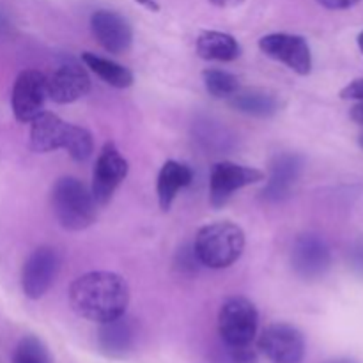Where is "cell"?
Here are the masks:
<instances>
[{
  "label": "cell",
  "instance_id": "cell-1",
  "mask_svg": "<svg viewBox=\"0 0 363 363\" xmlns=\"http://www.w3.org/2000/svg\"><path fill=\"white\" fill-rule=\"evenodd\" d=\"M69 303L80 318L101 325L126 314L130 287L117 273H85L71 284Z\"/></svg>",
  "mask_w": 363,
  "mask_h": 363
},
{
  "label": "cell",
  "instance_id": "cell-21",
  "mask_svg": "<svg viewBox=\"0 0 363 363\" xmlns=\"http://www.w3.org/2000/svg\"><path fill=\"white\" fill-rule=\"evenodd\" d=\"M206 91L216 99H229L240 89V80L236 74L223 69H206L202 73Z\"/></svg>",
  "mask_w": 363,
  "mask_h": 363
},
{
  "label": "cell",
  "instance_id": "cell-19",
  "mask_svg": "<svg viewBox=\"0 0 363 363\" xmlns=\"http://www.w3.org/2000/svg\"><path fill=\"white\" fill-rule=\"evenodd\" d=\"M199 57L206 60H218V62H230L241 55V46L230 34L218 30H206L197 38Z\"/></svg>",
  "mask_w": 363,
  "mask_h": 363
},
{
  "label": "cell",
  "instance_id": "cell-15",
  "mask_svg": "<svg viewBox=\"0 0 363 363\" xmlns=\"http://www.w3.org/2000/svg\"><path fill=\"white\" fill-rule=\"evenodd\" d=\"M303 174V158L296 152H279L269 165V177L262 195L268 202H284L293 195Z\"/></svg>",
  "mask_w": 363,
  "mask_h": 363
},
{
  "label": "cell",
  "instance_id": "cell-23",
  "mask_svg": "<svg viewBox=\"0 0 363 363\" xmlns=\"http://www.w3.org/2000/svg\"><path fill=\"white\" fill-rule=\"evenodd\" d=\"M342 99H354V101H363V78H357L350 85L340 91Z\"/></svg>",
  "mask_w": 363,
  "mask_h": 363
},
{
  "label": "cell",
  "instance_id": "cell-5",
  "mask_svg": "<svg viewBox=\"0 0 363 363\" xmlns=\"http://www.w3.org/2000/svg\"><path fill=\"white\" fill-rule=\"evenodd\" d=\"M259 326V312L248 298L233 296L220 307V337L230 350L252 347Z\"/></svg>",
  "mask_w": 363,
  "mask_h": 363
},
{
  "label": "cell",
  "instance_id": "cell-24",
  "mask_svg": "<svg viewBox=\"0 0 363 363\" xmlns=\"http://www.w3.org/2000/svg\"><path fill=\"white\" fill-rule=\"evenodd\" d=\"M319 4H321L323 7H326V9H350V7L357 6L360 0H318Z\"/></svg>",
  "mask_w": 363,
  "mask_h": 363
},
{
  "label": "cell",
  "instance_id": "cell-13",
  "mask_svg": "<svg viewBox=\"0 0 363 363\" xmlns=\"http://www.w3.org/2000/svg\"><path fill=\"white\" fill-rule=\"evenodd\" d=\"M91 30L105 52L123 55L133 45V28L123 14L99 9L91 16Z\"/></svg>",
  "mask_w": 363,
  "mask_h": 363
},
{
  "label": "cell",
  "instance_id": "cell-26",
  "mask_svg": "<svg viewBox=\"0 0 363 363\" xmlns=\"http://www.w3.org/2000/svg\"><path fill=\"white\" fill-rule=\"evenodd\" d=\"M213 6L222 7V9H230V7H238L245 2V0H209Z\"/></svg>",
  "mask_w": 363,
  "mask_h": 363
},
{
  "label": "cell",
  "instance_id": "cell-28",
  "mask_svg": "<svg viewBox=\"0 0 363 363\" xmlns=\"http://www.w3.org/2000/svg\"><path fill=\"white\" fill-rule=\"evenodd\" d=\"M358 46H360V50H362V53H363V32L360 35H358Z\"/></svg>",
  "mask_w": 363,
  "mask_h": 363
},
{
  "label": "cell",
  "instance_id": "cell-17",
  "mask_svg": "<svg viewBox=\"0 0 363 363\" xmlns=\"http://www.w3.org/2000/svg\"><path fill=\"white\" fill-rule=\"evenodd\" d=\"M191 181H194V172L188 165L176 162V160H169L163 163L158 174V183H156L160 208L163 211H169L179 190L190 186Z\"/></svg>",
  "mask_w": 363,
  "mask_h": 363
},
{
  "label": "cell",
  "instance_id": "cell-10",
  "mask_svg": "<svg viewBox=\"0 0 363 363\" xmlns=\"http://www.w3.org/2000/svg\"><path fill=\"white\" fill-rule=\"evenodd\" d=\"M259 48L266 57L286 64L291 71L301 77L312 71L311 46L301 35L275 32L259 39Z\"/></svg>",
  "mask_w": 363,
  "mask_h": 363
},
{
  "label": "cell",
  "instance_id": "cell-8",
  "mask_svg": "<svg viewBox=\"0 0 363 363\" xmlns=\"http://www.w3.org/2000/svg\"><path fill=\"white\" fill-rule=\"evenodd\" d=\"M264 179V172L254 167L234 162H218L213 165L209 176V202L213 208H222L241 188Z\"/></svg>",
  "mask_w": 363,
  "mask_h": 363
},
{
  "label": "cell",
  "instance_id": "cell-3",
  "mask_svg": "<svg viewBox=\"0 0 363 363\" xmlns=\"http://www.w3.org/2000/svg\"><path fill=\"white\" fill-rule=\"evenodd\" d=\"M194 250L201 266L225 269L243 254L245 233L233 222L209 223L195 236Z\"/></svg>",
  "mask_w": 363,
  "mask_h": 363
},
{
  "label": "cell",
  "instance_id": "cell-12",
  "mask_svg": "<svg viewBox=\"0 0 363 363\" xmlns=\"http://www.w3.org/2000/svg\"><path fill=\"white\" fill-rule=\"evenodd\" d=\"M332 264L328 243L318 234H301L296 238L291 252V266L303 280H318L326 275Z\"/></svg>",
  "mask_w": 363,
  "mask_h": 363
},
{
  "label": "cell",
  "instance_id": "cell-6",
  "mask_svg": "<svg viewBox=\"0 0 363 363\" xmlns=\"http://www.w3.org/2000/svg\"><path fill=\"white\" fill-rule=\"evenodd\" d=\"M128 172H130V163L121 155L116 144L108 142V144L103 145L101 152H99L98 160H96L94 170H92L91 191L96 204H108L117 188L126 179Z\"/></svg>",
  "mask_w": 363,
  "mask_h": 363
},
{
  "label": "cell",
  "instance_id": "cell-4",
  "mask_svg": "<svg viewBox=\"0 0 363 363\" xmlns=\"http://www.w3.org/2000/svg\"><path fill=\"white\" fill-rule=\"evenodd\" d=\"M55 218L67 230H84L98 218V204L92 191L77 177H60L52 188Z\"/></svg>",
  "mask_w": 363,
  "mask_h": 363
},
{
  "label": "cell",
  "instance_id": "cell-2",
  "mask_svg": "<svg viewBox=\"0 0 363 363\" xmlns=\"http://www.w3.org/2000/svg\"><path fill=\"white\" fill-rule=\"evenodd\" d=\"M30 147L35 152L62 149L77 162H85L94 151V140L85 128L66 123L52 112H41L30 123Z\"/></svg>",
  "mask_w": 363,
  "mask_h": 363
},
{
  "label": "cell",
  "instance_id": "cell-22",
  "mask_svg": "<svg viewBox=\"0 0 363 363\" xmlns=\"http://www.w3.org/2000/svg\"><path fill=\"white\" fill-rule=\"evenodd\" d=\"M13 363H50V354L41 340L25 337L14 350Z\"/></svg>",
  "mask_w": 363,
  "mask_h": 363
},
{
  "label": "cell",
  "instance_id": "cell-27",
  "mask_svg": "<svg viewBox=\"0 0 363 363\" xmlns=\"http://www.w3.org/2000/svg\"><path fill=\"white\" fill-rule=\"evenodd\" d=\"M135 2H138L140 4V6H144V7H147L149 11H160V4L156 2V0H135Z\"/></svg>",
  "mask_w": 363,
  "mask_h": 363
},
{
  "label": "cell",
  "instance_id": "cell-14",
  "mask_svg": "<svg viewBox=\"0 0 363 363\" xmlns=\"http://www.w3.org/2000/svg\"><path fill=\"white\" fill-rule=\"evenodd\" d=\"M89 91H91V78H89L87 69L73 60L60 64L50 77H46L48 98L59 105L78 101Z\"/></svg>",
  "mask_w": 363,
  "mask_h": 363
},
{
  "label": "cell",
  "instance_id": "cell-20",
  "mask_svg": "<svg viewBox=\"0 0 363 363\" xmlns=\"http://www.w3.org/2000/svg\"><path fill=\"white\" fill-rule=\"evenodd\" d=\"M82 60L96 77H99L105 84L112 85V87L128 89L133 85V73L116 60L96 55L92 52L82 53Z\"/></svg>",
  "mask_w": 363,
  "mask_h": 363
},
{
  "label": "cell",
  "instance_id": "cell-29",
  "mask_svg": "<svg viewBox=\"0 0 363 363\" xmlns=\"http://www.w3.org/2000/svg\"><path fill=\"white\" fill-rule=\"evenodd\" d=\"M328 363H354L351 360H333V362H328Z\"/></svg>",
  "mask_w": 363,
  "mask_h": 363
},
{
  "label": "cell",
  "instance_id": "cell-30",
  "mask_svg": "<svg viewBox=\"0 0 363 363\" xmlns=\"http://www.w3.org/2000/svg\"><path fill=\"white\" fill-rule=\"evenodd\" d=\"M358 142H360V145H362V149H363V133L360 135V138H358Z\"/></svg>",
  "mask_w": 363,
  "mask_h": 363
},
{
  "label": "cell",
  "instance_id": "cell-9",
  "mask_svg": "<svg viewBox=\"0 0 363 363\" xmlns=\"http://www.w3.org/2000/svg\"><path fill=\"white\" fill-rule=\"evenodd\" d=\"M46 74L38 69H25L16 77L11 92V108L20 123H32L45 112Z\"/></svg>",
  "mask_w": 363,
  "mask_h": 363
},
{
  "label": "cell",
  "instance_id": "cell-7",
  "mask_svg": "<svg viewBox=\"0 0 363 363\" xmlns=\"http://www.w3.org/2000/svg\"><path fill=\"white\" fill-rule=\"evenodd\" d=\"M60 272V254L53 247H39L28 255L21 269V289L28 300L45 296Z\"/></svg>",
  "mask_w": 363,
  "mask_h": 363
},
{
  "label": "cell",
  "instance_id": "cell-18",
  "mask_svg": "<svg viewBox=\"0 0 363 363\" xmlns=\"http://www.w3.org/2000/svg\"><path fill=\"white\" fill-rule=\"evenodd\" d=\"M229 105L236 112L250 117H272L279 112L280 105L275 94L262 89H238L229 98Z\"/></svg>",
  "mask_w": 363,
  "mask_h": 363
},
{
  "label": "cell",
  "instance_id": "cell-25",
  "mask_svg": "<svg viewBox=\"0 0 363 363\" xmlns=\"http://www.w3.org/2000/svg\"><path fill=\"white\" fill-rule=\"evenodd\" d=\"M350 116H351V119L354 121V123L360 124V126H363V101H358L357 105H354L353 108H351Z\"/></svg>",
  "mask_w": 363,
  "mask_h": 363
},
{
  "label": "cell",
  "instance_id": "cell-16",
  "mask_svg": "<svg viewBox=\"0 0 363 363\" xmlns=\"http://www.w3.org/2000/svg\"><path fill=\"white\" fill-rule=\"evenodd\" d=\"M98 342L103 353L110 358H123L133 347L135 325L126 315L101 323Z\"/></svg>",
  "mask_w": 363,
  "mask_h": 363
},
{
  "label": "cell",
  "instance_id": "cell-11",
  "mask_svg": "<svg viewBox=\"0 0 363 363\" xmlns=\"http://www.w3.org/2000/svg\"><path fill=\"white\" fill-rule=\"evenodd\" d=\"M259 350L273 363H300L305 357L303 333L287 323H273L259 337Z\"/></svg>",
  "mask_w": 363,
  "mask_h": 363
}]
</instances>
